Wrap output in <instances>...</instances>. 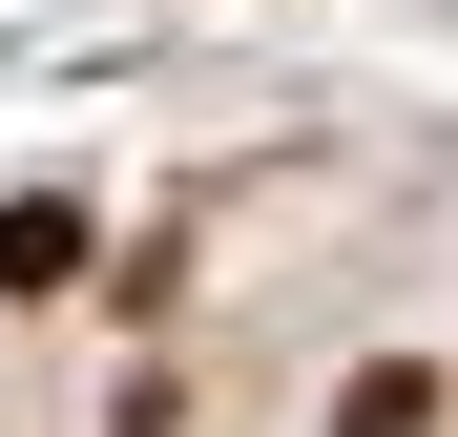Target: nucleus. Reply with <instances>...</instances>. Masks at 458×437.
<instances>
[{"mask_svg": "<svg viewBox=\"0 0 458 437\" xmlns=\"http://www.w3.org/2000/svg\"><path fill=\"white\" fill-rule=\"evenodd\" d=\"M437 416V375H417V354H375V375H334V437H417Z\"/></svg>", "mask_w": 458, "mask_h": 437, "instance_id": "nucleus-1", "label": "nucleus"}, {"mask_svg": "<svg viewBox=\"0 0 458 437\" xmlns=\"http://www.w3.org/2000/svg\"><path fill=\"white\" fill-rule=\"evenodd\" d=\"M84 271V208H0V291H63Z\"/></svg>", "mask_w": 458, "mask_h": 437, "instance_id": "nucleus-2", "label": "nucleus"}]
</instances>
